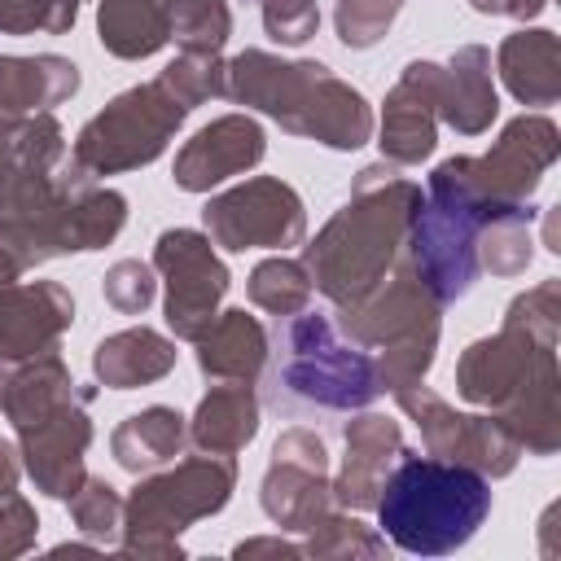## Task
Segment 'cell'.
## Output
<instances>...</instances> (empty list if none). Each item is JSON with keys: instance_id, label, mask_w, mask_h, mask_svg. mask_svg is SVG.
Masks as SVG:
<instances>
[{"instance_id": "obj_21", "label": "cell", "mask_w": 561, "mask_h": 561, "mask_svg": "<svg viewBox=\"0 0 561 561\" xmlns=\"http://www.w3.org/2000/svg\"><path fill=\"white\" fill-rule=\"evenodd\" d=\"M500 66L508 88L530 101V105H548L557 96V39L548 31H522L500 48Z\"/></svg>"}, {"instance_id": "obj_19", "label": "cell", "mask_w": 561, "mask_h": 561, "mask_svg": "<svg viewBox=\"0 0 561 561\" xmlns=\"http://www.w3.org/2000/svg\"><path fill=\"white\" fill-rule=\"evenodd\" d=\"M79 88V75L61 57H0V114L44 110Z\"/></svg>"}, {"instance_id": "obj_25", "label": "cell", "mask_w": 561, "mask_h": 561, "mask_svg": "<svg viewBox=\"0 0 561 561\" xmlns=\"http://www.w3.org/2000/svg\"><path fill=\"white\" fill-rule=\"evenodd\" d=\"M105 298H110V307H118L127 316L145 311L149 298H153V272L145 263H136V259L114 263L110 276H105Z\"/></svg>"}, {"instance_id": "obj_16", "label": "cell", "mask_w": 561, "mask_h": 561, "mask_svg": "<svg viewBox=\"0 0 561 561\" xmlns=\"http://www.w3.org/2000/svg\"><path fill=\"white\" fill-rule=\"evenodd\" d=\"M202 351V373L206 377H228V381H250L263 359H267V337L259 329L254 316L245 311H228L224 320H210L202 333H197Z\"/></svg>"}, {"instance_id": "obj_12", "label": "cell", "mask_w": 561, "mask_h": 561, "mask_svg": "<svg viewBox=\"0 0 561 561\" xmlns=\"http://www.w3.org/2000/svg\"><path fill=\"white\" fill-rule=\"evenodd\" d=\"M263 158V131L259 123L241 118V114H228V118H215L210 127H202L175 158V184L188 188V193H202L245 167H254Z\"/></svg>"}, {"instance_id": "obj_29", "label": "cell", "mask_w": 561, "mask_h": 561, "mask_svg": "<svg viewBox=\"0 0 561 561\" xmlns=\"http://www.w3.org/2000/svg\"><path fill=\"white\" fill-rule=\"evenodd\" d=\"M13 482H18V465H13L9 443H0V495H9V491H13Z\"/></svg>"}, {"instance_id": "obj_10", "label": "cell", "mask_w": 561, "mask_h": 561, "mask_svg": "<svg viewBox=\"0 0 561 561\" xmlns=\"http://www.w3.org/2000/svg\"><path fill=\"white\" fill-rule=\"evenodd\" d=\"M399 403L416 416V425L425 430L430 451L451 456V460H469L478 469L491 473H508L517 460V438L504 430V421H482V416H456L443 399H434L421 381L394 386Z\"/></svg>"}, {"instance_id": "obj_11", "label": "cell", "mask_w": 561, "mask_h": 561, "mask_svg": "<svg viewBox=\"0 0 561 561\" xmlns=\"http://www.w3.org/2000/svg\"><path fill=\"white\" fill-rule=\"evenodd\" d=\"M272 473L263 482V508L272 522L289 526V530H302V526H316L320 508H324V486H320V473H324V443L307 430H289L276 451H272Z\"/></svg>"}, {"instance_id": "obj_17", "label": "cell", "mask_w": 561, "mask_h": 561, "mask_svg": "<svg viewBox=\"0 0 561 561\" xmlns=\"http://www.w3.org/2000/svg\"><path fill=\"white\" fill-rule=\"evenodd\" d=\"M438 114L460 131H482L495 118V92L486 79V48H460L438 70Z\"/></svg>"}, {"instance_id": "obj_7", "label": "cell", "mask_w": 561, "mask_h": 561, "mask_svg": "<svg viewBox=\"0 0 561 561\" xmlns=\"http://www.w3.org/2000/svg\"><path fill=\"white\" fill-rule=\"evenodd\" d=\"M206 228L228 250L302 241V202L280 180H250L206 206Z\"/></svg>"}, {"instance_id": "obj_1", "label": "cell", "mask_w": 561, "mask_h": 561, "mask_svg": "<svg viewBox=\"0 0 561 561\" xmlns=\"http://www.w3.org/2000/svg\"><path fill=\"white\" fill-rule=\"evenodd\" d=\"M224 75V92L267 110L298 136H320L333 149H355L373 131L364 96L337 83L320 61H276L267 53H241Z\"/></svg>"}, {"instance_id": "obj_5", "label": "cell", "mask_w": 561, "mask_h": 561, "mask_svg": "<svg viewBox=\"0 0 561 561\" xmlns=\"http://www.w3.org/2000/svg\"><path fill=\"white\" fill-rule=\"evenodd\" d=\"M184 53H215L228 39L224 0H101V44L118 57H149L167 39Z\"/></svg>"}, {"instance_id": "obj_28", "label": "cell", "mask_w": 561, "mask_h": 561, "mask_svg": "<svg viewBox=\"0 0 561 561\" xmlns=\"http://www.w3.org/2000/svg\"><path fill=\"white\" fill-rule=\"evenodd\" d=\"M473 9H482V13H535V9H543V0H473Z\"/></svg>"}, {"instance_id": "obj_3", "label": "cell", "mask_w": 561, "mask_h": 561, "mask_svg": "<svg viewBox=\"0 0 561 561\" xmlns=\"http://www.w3.org/2000/svg\"><path fill=\"white\" fill-rule=\"evenodd\" d=\"M381 491V530L399 548L425 557L460 548L491 513V486L465 465L408 456L394 473H386Z\"/></svg>"}, {"instance_id": "obj_20", "label": "cell", "mask_w": 561, "mask_h": 561, "mask_svg": "<svg viewBox=\"0 0 561 561\" xmlns=\"http://www.w3.org/2000/svg\"><path fill=\"white\" fill-rule=\"evenodd\" d=\"M259 430V403L250 394V381H232V386H215L197 416H193V438L206 451H237L241 443H250Z\"/></svg>"}, {"instance_id": "obj_8", "label": "cell", "mask_w": 561, "mask_h": 561, "mask_svg": "<svg viewBox=\"0 0 561 561\" xmlns=\"http://www.w3.org/2000/svg\"><path fill=\"white\" fill-rule=\"evenodd\" d=\"M158 267L167 272V320L180 337H197L215 320V302L228 289V267L210 254V241L188 228L158 237Z\"/></svg>"}, {"instance_id": "obj_22", "label": "cell", "mask_w": 561, "mask_h": 561, "mask_svg": "<svg viewBox=\"0 0 561 561\" xmlns=\"http://www.w3.org/2000/svg\"><path fill=\"white\" fill-rule=\"evenodd\" d=\"M184 416L171 408H149L140 416H127L114 430V456L127 469H153L162 460H171L184 447Z\"/></svg>"}, {"instance_id": "obj_18", "label": "cell", "mask_w": 561, "mask_h": 561, "mask_svg": "<svg viewBox=\"0 0 561 561\" xmlns=\"http://www.w3.org/2000/svg\"><path fill=\"white\" fill-rule=\"evenodd\" d=\"M175 364V346L153 333V329H127V333H114L96 346L92 355V368L105 386L114 390H131V386H145L153 377H162L167 368Z\"/></svg>"}, {"instance_id": "obj_15", "label": "cell", "mask_w": 561, "mask_h": 561, "mask_svg": "<svg viewBox=\"0 0 561 561\" xmlns=\"http://www.w3.org/2000/svg\"><path fill=\"white\" fill-rule=\"evenodd\" d=\"M386 451H399V430H394V421H386V416H359V421L346 430V469H342V478H337V486H333L342 504L364 508V504L377 500V491H381V482H386V465L394 460V456H386Z\"/></svg>"}, {"instance_id": "obj_23", "label": "cell", "mask_w": 561, "mask_h": 561, "mask_svg": "<svg viewBox=\"0 0 561 561\" xmlns=\"http://www.w3.org/2000/svg\"><path fill=\"white\" fill-rule=\"evenodd\" d=\"M307 294H311V280H307L302 263H294V259H267L250 276V298L267 311H280V316L298 311L307 302Z\"/></svg>"}, {"instance_id": "obj_4", "label": "cell", "mask_w": 561, "mask_h": 561, "mask_svg": "<svg viewBox=\"0 0 561 561\" xmlns=\"http://www.w3.org/2000/svg\"><path fill=\"white\" fill-rule=\"evenodd\" d=\"M184 114H188V105L162 79H153L145 88H131L79 131L75 167L88 171V175L140 167V162H149L167 149V136L180 127Z\"/></svg>"}, {"instance_id": "obj_2", "label": "cell", "mask_w": 561, "mask_h": 561, "mask_svg": "<svg viewBox=\"0 0 561 561\" xmlns=\"http://www.w3.org/2000/svg\"><path fill=\"white\" fill-rule=\"evenodd\" d=\"M416 210H421V188L416 184L386 180L373 193V184L359 180L355 202L342 206V215L307 250L316 285L337 302H355V298L373 294V285L390 267L403 232L412 228Z\"/></svg>"}, {"instance_id": "obj_27", "label": "cell", "mask_w": 561, "mask_h": 561, "mask_svg": "<svg viewBox=\"0 0 561 561\" xmlns=\"http://www.w3.org/2000/svg\"><path fill=\"white\" fill-rule=\"evenodd\" d=\"M114 513H118V495H114L110 482H96V478H92L83 495L75 491V517H79V526H83L88 535H105V530L114 526Z\"/></svg>"}, {"instance_id": "obj_24", "label": "cell", "mask_w": 561, "mask_h": 561, "mask_svg": "<svg viewBox=\"0 0 561 561\" xmlns=\"http://www.w3.org/2000/svg\"><path fill=\"white\" fill-rule=\"evenodd\" d=\"M403 0H337V35L346 48H368L394 22Z\"/></svg>"}, {"instance_id": "obj_9", "label": "cell", "mask_w": 561, "mask_h": 561, "mask_svg": "<svg viewBox=\"0 0 561 561\" xmlns=\"http://www.w3.org/2000/svg\"><path fill=\"white\" fill-rule=\"evenodd\" d=\"M232 486V460H188L175 473H162L145 486H136L131 504H127V526L131 530H184L193 517L224 508Z\"/></svg>"}, {"instance_id": "obj_14", "label": "cell", "mask_w": 561, "mask_h": 561, "mask_svg": "<svg viewBox=\"0 0 561 561\" xmlns=\"http://www.w3.org/2000/svg\"><path fill=\"white\" fill-rule=\"evenodd\" d=\"M438 70L434 61H412L394 83L381 118V149L394 162H421L434 149V110H438Z\"/></svg>"}, {"instance_id": "obj_13", "label": "cell", "mask_w": 561, "mask_h": 561, "mask_svg": "<svg viewBox=\"0 0 561 561\" xmlns=\"http://www.w3.org/2000/svg\"><path fill=\"white\" fill-rule=\"evenodd\" d=\"M70 320H75V302L53 280L4 289L0 294V359L44 355Z\"/></svg>"}, {"instance_id": "obj_6", "label": "cell", "mask_w": 561, "mask_h": 561, "mask_svg": "<svg viewBox=\"0 0 561 561\" xmlns=\"http://www.w3.org/2000/svg\"><path fill=\"white\" fill-rule=\"evenodd\" d=\"M285 386L311 403L324 408H359L373 394H381V373L368 355L342 346L320 316H302L289 329V355H285Z\"/></svg>"}, {"instance_id": "obj_26", "label": "cell", "mask_w": 561, "mask_h": 561, "mask_svg": "<svg viewBox=\"0 0 561 561\" xmlns=\"http://www.w3.org/2000/svg\"><path fill=\"white\" fill-rule=\"evenodd\" d=\"M316 4L311 0H263V26L276 44H302L316 35Z\"/></svg>"}]
</instances>
